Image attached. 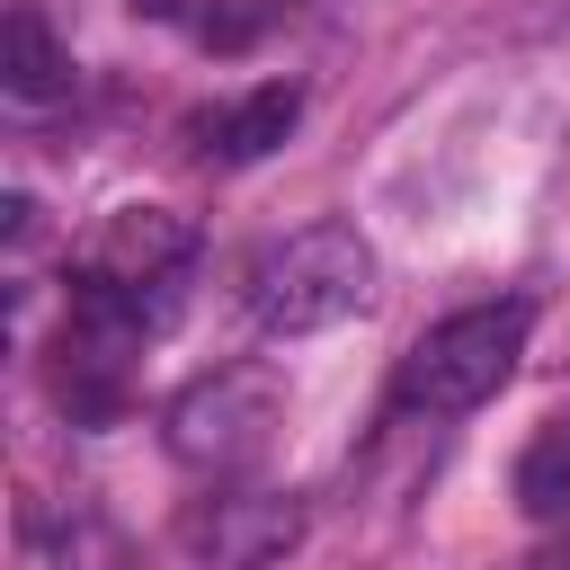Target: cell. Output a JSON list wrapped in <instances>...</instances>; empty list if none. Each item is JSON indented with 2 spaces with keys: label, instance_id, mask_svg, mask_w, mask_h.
Here are the masks:
<instances>
[{
  "label": "cell",
  "instance_id": "cell-7",
  "mask_svg": "<svg viewBox=\"0 0 570 570\" xmlns=\"http://www.w3.org/2000/svg\"><path fill=\"white\" fill-rule=\"evenodd\" d=\"M294 125H303V89H294V80H258V89H249L240 107H223L205 134H214L223 160H267Z\"/></svg>",
  "mask_w": 570,
  "mask_h": 570
},
{
  "label": "cell",
  "instance_id": "cell-10",
  "mask_svg": "<svg viewBox=\"0 0 570 570\" xmlns=\"http://www.w3.org/2000/svg\"><path fill=\"white\" fill-rule=\"evenodd\" d=\"M134 9H142V18H178L187 0H134Z\"/></svg>",
  "mask_w": 570,
  "mask_h": 570
},
{
  "label": "cell",
  "instance_id": "cell-1",
  "mask_svg": "<svg viewBox=\"0 0 570 570\" xmlns=\"http://www.w3.org/2000/svg\"><path fill=\"white\" fill-rule=\"evenodd\" d=\"M525 330H534L525 303H472V312H445L436 330L410 338V356H401V374H392V401H401L410 419H463V410H481V401L517 374Z\"/></svg>",
  "mask_w": 570,
  "mask_h": 570
},
{
  "label": "cell",
  "instance_id": "cell-3",
  "mask_svg": "<svg viewBox=\"0 0 570 570\" xmlns=\"http://www.w3.org/2000/svg\"><path fill=\"white\" fill-rule=\"evenodd\" d=\"M160 428H169V454L187 472H214V481L249 472V463H267V445L285 428V383L267 365H214L160 410Z\"/></svg>",
  "mask_w": 570,
  "mask_h": 570
},
{
  "label": "cell",
  "instance_id": "cell-4",
  "mask_svg": "<svg viewBox=\"0 0 570 570\" xmlns=\"http://www.w3.org/2000/svg\"><path fill=\"white\" fill-rule=\"evenodd\" d=\"M303 543V499L294 490H214L196 508H178L169 552L187 570H267Z\"/></svg>",
  "mask_w": 570,
  "mask_h": 570
},
{
  "label": "cell",
  "instance_id": "cell-5",
  "mask_svg": "<svg viewBox=\"0 0 570 570\" xmlns=\"http://www.w3.org/2000/svg\"><path fill=\"white\" fill-rule=\"evenodd\" d=\"M187 258H196V223H187L178 205H116V214L80 240V285L142 294V285H169Z\"/></svg>",
  "mask_w": 570,
  "mask_h": 570
},
{
  "label": "cell",
  "instance_id": "cell-8",
  "mask_svg": "<svg viewBox=\"0 0 570 570\" xmlns=\"http://www.w3.org/2000/svg\"><path fill=\"white\" fill-rule=\"evenodd\" d=\"M517 508L525 517H561L570 508V410H552L525 436V454H517Z\"/></svg>",
  "mask_w": 570,
  "mask_h": 570
},
{
  "label": "cell",
  "instance_id": "cell-9",
  "mask_svg": "<svg viewBox=\"0 0 570 570\" xmlns=\"http://www.w3.org/2000/svg\"><path fill=\"white\" fill-rule=\"evenodd\" d=\"M0 232L27 240V232H36V196H9V205H0Z\"/></svg>",
  "mask_w": 570,
  "mask_h": 570
},
{
  "label": "cell",
  "instance_id": "cell-2",
  "mask_svg": "<svg viewBox=\"0 0 570 570\" xmlns=\"http://www.w3.org/2000/svg\"><path fill=\"white\" fill-rule=\"evenodd\" d=\"M365 294H374V240L356 223H312L285 249H267L249 276V312L276 338H312V330L347 321Z\"/></svg>",
  "mask_w": 570,
  "mask_h": 570
},
{
  "label": "cell",
  "instance_id": "cell-6",
  "mask_svg": "<svg viewBox=\"0 0 570 570\" xmlns=\"http://www.w3.org/2000/svg\"><path fill=\"white\" fill-rule=\"evenodd\" d=\"M0 80H9V98H27V107H45V98L71 89V53L53 45V27H45L36 0H9V18H0Z\"/></svg>",
  "mask_w": 570,
  "mask_h": 570
}]
</instances>
